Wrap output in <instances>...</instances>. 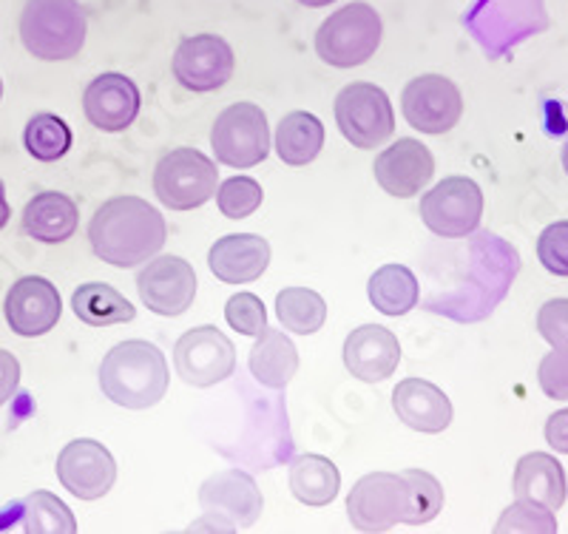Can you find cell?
<instances>
[{
  "instance_id": "obj_1",
  "label": "cell",
  "mask_w": 568,
  "mask_h": 534,
  "mask_svg": "<svg viewBox=\"0 0 568 534\" xmlns=\"http://www.w3.org/2000/svg\"><path fill=\"white\" fill-rule=\"evenodd\" d=\"M169 225L151 202L140 197H114L94 211L89 242L94 256L111 268H136L162 251Z\"/></svg>"
},
{
  "instance_id": "obj_2",
  "label": "cell",
  "mask_w": 568,
  "mask_h": 534,
  "mask_svg": "<svg viewBox=\"0 0 568 534\" xmlns=\"http://www.w3.org/2000/svg\"><path fill=\"white\" fill-rule=\"evenodd\" d=\"M169 361L162 350L142 339L116 344L100 364V390L125 410H149L169 393Z\"/></svg>"
},
{
  "instance_id": "obj_3",
  "label": "cell",
  "mask_w": 568,
  "mask_h": 534,
  "mask_svg": "<svg viewBox=\"0 0 568 534\" xmlns=\"http://www.w3.org/2000/svg\"><path fill=\"white\" fill-rule=\"evenodd\" d=\"M85 32L89 20L78 0H27L20 14V40L32 58L45 63L78 58Z\"/></svg>"
},
{
  "instance_id": "obj_4",
  "label": "cell",
  "mask_w": 568,
  "mask_h": 534,
  "mask_svg": "<svg viewBox=\"0 0 568 534\" xmlns=\"http://www.w3.org/2000/svg\"><path fill=\"white\" fill-rule=\"evenodd\" d=\"M382 34V14L364 0H355L329 14L318 27L316 52L324 63L336 69H353V66H364L378 52Z\"/></svg>"
},
{
  "instance_id": "obj_5",
  "label": "cell",
  "mask_w": 568,
  "mask_h": 534,
  "mask_svg": "<svg viewBox=\"0 0 568 534\" xmlns=\"http://www.w3.org/2000/svg\"><path fill=\"white\" fill-rule=\"evenodd\" d=\"M220 185L216 162L196 149H176L154 168L156 200L171 211H194L213 200Z\"/></svg>"
},
{
  "instance_id": "obj_6",
  "label": "cell",
  "mask_w": 568,
  "mask_h": 534,
  "mask_svg": "<svg viewBox=\"0 0 568 534\" xmlns=\"http://www.w3.org/2000/svg\"><path fill=\"white\" fill-rule=\"evenodd\" d=\"M336 125L355 149L373 151L393 137L395 111L375 83H349L336 97Z\"/></svg>"
},
{
  "instance_id": "obj_7",
  "label": "cell",
  "mask_w": 568,
  "mask_h": 534,
  "mask_svg": "<svg viewBox=\"0 0 568 534\" xmlns=\"http://www.w3.org/2000/svg\"><path fill=\"white\" fill-rule=\"evenodd\" d=\"M216 162L231 168H253L271 154V125L265 111L253 103H233L216 117L211 131Z\"/></svg>"
},
{
  "instance_id": "obj_8",
  "label": "cell",
  "mask_w": 568,
  "mask_h": 534,
  "mask_svg": "<svg viewBox=\"0 0 568 534\" xmlns=\"http://www.w3.org/2000/svg\"><path fill=\"white\" fill-rule=\"evenodd\" d=\"M420 220L444 239H464L484 220V191L469 177H446L420 197Z\"/></svg>"
},
{
  "instance_id": "obj_9",
  "label": "cell",
  "mask_w": 568,
  "mask_h": 534,
  "mask_svg": "<svg viewBox=\"0 0 568 534\" xmlns=\"http://www.w3.org/2000/svg\"><path fill=\"white\" fill-rule=\"evenodd\" d=\"M174 370L187 386H213L236 370V347L220 328L202 324L180 335L174 347Z\"/></svg>"
},
{
  "instance_id": "obj_10",
  "label": "cell",
  "mask_w": 568,
  "mask_h": 534,
  "mask_svg": "<svg viewBox=\"0 0 568 534\" xmlns=\"http://www.w3.org/2000/svg\"><path fill=\"white\" fill-rule=\"evenodd\" d=\"M347 515L358 532H387L407 515V481L400 472H369L347 495Z\"/></svg>"
},
{
  "instance_id": "obj_11",
  "label": "cell",
  "mask_w": 568,
  "mask_h": 534,
  "mask_svg": "<svg viewBox=\"0 0 568 534\" xmlns=\"http://www.w3.org/2000/svg\"><path fill=\"white\" fill-rule=\"evenodd\" d=\"M400 111L415 131L438 137L460 123L464 97L458 85L444 74H420L409 80L400 94Z\"/></svg>"
},
{
  "instance_id": "obj_12",
  "label": "cell",
  "mask_w": 568,
  "mask_h": 534,
  "mask_svg": "<svg viewBox=\"0 0 568 534\" xmlns=\"http://www.w3.org/2000/svg\"><path fill=\"white\" fill-rule=\"evenodd\" d=\"M200 506L216 528H251L262 515V492L256 481L242 470H225L207 477L200 486Z\"/></svg>"
},
{
  "instance_id": "obj_13",
  "label": "cell",
  "mask_w": 568,
  "mask_h": 534,
  "mask_svg": "<svg viewBox=\"0 0 568 534\" xmlns=\"http://www.w3.org/2000/svg\"><path fill=\"white\" fill-rule=\"evenodd\" d=\"M171 69L182 89L205 94V91H220L233 78L236 58L220 34H194L176 46Z\"/></svg>"
},
{
  "instance_id": "obj_14",
  "label": "cell",
  "mask_w": 568,
  "mask_h": 534,
  "mask_svg": "<svg viewBox=\"0 0 568 534\" xmlns=\"http://www.w3.org/2000/svg\"><path fill=\"white\" fill-rule=\"evenodd\" d=\"M136 293L151 313L165 319L182 315L196 299L194 264L182 256H151L136 273Z\"/></svg>"
},
{
  "instance_id": "obj_15",
  "label": "cell",
  "mask_w": 568,
  "mask_h": 534,
  "mask_svg": "<svg viewBox=\"0 0 568 534\" xmlns=\"http://www.w3.org/2000/svg\"><path fill=\"white\" fill-rule=\"evenodd\" d=\"M58 481L80 501H100L116 481V461L100 441L78 439L58 455Z\"/></svg>"
},
{
  "instance_id": "obj_16",
  "label": "cell",
  "mask_w": 568,
  "mask_h": 534,
  "mask_svg": "<svg viewBox=\"0 0 568 534\" xmlns=\"http://www.w3.org/2000/svg\"><path fill=\"white\" fill-rule=\"evenodd\" d=\"M7 322L12 333L23 339H38V335L52 333L63 315L60 293L49 279L23 276L9 288L7 304H3Z\"/></svg>"
},
{
  "instance_id": "obj_17",
  "label": "cell",
  "mask_w": 568,
  "mask_h": 534,
  "mask_svg": "<svg viewBox=\"0 0 568 534\" xmlns=\"http://www.w3.org/2000/svg\"><path fill=\"white\" fill-rule=\"evenodd\" d=\"M375 182L395 197V200H409L418 197L435 177V157L424 142L404 137L393 142L389 149L375 157Z\"/></svg>"
},
{
  "instance_id": "obj_18",
  "label": "cell",
  "mask_w": 568,
  "mask_h": 534,
  "mask_svg": "<svg viewBox=\"0 0 568 534\" xmlns=\"http://www.w3.org/2000/svg\"><path fill=\"white\" fill-rule=\"evenodd\" d=\"M83 111L85 120L105 134L125 131L140 114V89L134 80L116 71L100 74L85 89Z\"/></svg>"
},
{
  "instance_id": "obj_19",
  "label": "cell",
  "mask_w": 568,
  "mask_h": 534,
  "mask_svg": "<svg viewBox=\"0 0 568 534\" xmlns=\"http://www.w3.org/2000/svg\"><path fill=\"white\" fill-rule=\"evenodd\" d=\"M400 364V344L393 330L382 324L355 328L344 342V367L364 384H382L393 379Z\"/></svg>"
},
{
  "instance_id": "obj_20",
  "label": "cell",
  "mask_w": 568,
  "mask_h": 534,
  "mask_svg": "<svg viewBox=\"0 0 568 534\" xmlns=\"http://www.w3.org/2000/svg\"><path fill=\"white\" fill-rule=\"evenodd\" d=\"M271 264V242L256 233H231L213 242L207 268L225 284L256 282Z\"/></svg>"
},
{
  "instance_id": "obj_21",
  "label": "cell",
  "mask_w": 568,
  "mask_h": 534,
  "mask_svg": "<svg viewBox=\"0 0 568 534\" xmlns=\"http://www.w3.org/2000/svg\"><path fill=\"white\" fill-rule=\"evenodd\" d=\"M393 410L407 424L409 430L426 432H444L453 424V401L440 390L438 384L426 379H404L393 390Z\"/></svg>"
},
{
  "instance_id": "obj_22",
  "label": "cell",
  "mask_w": 568,
  "mask_h": 534,
  "mask_svg": "<svg viewBox=\"0 0 568 534\" xmlns=\"http://www.w3.org/2000/svg\"><path fill=\"white\" fill-rule=\"evenodd\" d=\"M515 495L520 501L540 503L546 508H560L566 503V472L549 452H529L515 466Z\"/></svg>"
},
{
  "instance_id": "obj_23",
  "label": "cell",
  "mask_w": 568,
  "mask_h": 534,
  "mask_svg": "<svg viewBox=\"0 0 568 534\" xmlns=\"http://www.w3.org/2000/svg\"><path fill=\"white\" fill-rule=\"evenodd\" d=\"M80 225V211L71 197L60 191L38 193L23 208V231L45 245H60L74 236Z\"/></svg>"
},
{
  "instance_id": "obj_24",
  "label": "cell",
  "mask_w": 568,
  "mask_h": 534,
  "mask_svg": "<svg viewBox=\"0 0 568 534\" xmlns=\"http://www.w3.org/2000/svg\"><path fill=\"white\" fill-rule=\"evenodd\" d=\"M247 364H251V373L258 384L271 386V390H284L298 370V350L282 330L265 328L256 335Z\"/></svg>"
},
{
  "instance_id": "obj_25",
  "label": "cell",
  "mask_w": 568,
  "mask_h": 534,
  "mask_svg": "<svg viewBox=\"0 0 568 534\" xmlns=\"http://www.w3.org/2000/svg\"><path fill=\"white\" fill-rule=\"evenodd\" d=\"M342 490V472L324 455H298L291 464V492L304 506H327Z\"/></svg>"
},
{
  "instance_id": "obj_26",
  "label": "cell",
  "mask_w": 568,
  "mask_h": 534,
  "mask_svg": "<svg viewBox=\"0 0 568 534\" xmlns=\"http://www.w3.org/2000/svg\"><path fill=\"white\" fill-rule=\"evenodd\" d=\"M324 149V125L311 111H293L282 117L276 129V154L284 165H311Z\"/></svg>"
},
{
  "instance_id": "obj_27",
  "label": "cell",
  "mask_w": 568,
  "mask_h": 534,
  "mask_svg": "<svg viewBox=\"0 0 568 534\" xmlns=\"http://www.w3.org/2000/svg\"><path fill=\"white\" fill-rule=\"evenodd\" d=\"M71 310L80 322L91 328H109V324L131 322L136 315L134 304L120 293L116 288L105 282H85L74 290L71 296Z\"/></svg>"
},
{
  "instance_id": "obj_28",
  "label": "cell",
  "mask_w": 568,
  "mask_h": 534,
  "mask_svg": "<svg viewBox=\"0 0 568 534\" xmlns=\"http://www.w3.org/2000/svg\"><path fill=\"white\" fill-rule=\"evenodd\" d=\"M367 293L373 308L384 315H407L420 299L418 279L407 264H382L369 276Z\"/></svg>"
},
{
  "instance_id": "obj_29",
  "label": "cell",
  "mask_w": 568,
  "mask_h": 534,
  "mask_svg": "<svg viewBox=\"0 0 568 534\" xmlns=\"http://www.w3.org/2000/svg\"><path fill=\"white\" fill-rule=\"evenodd\" d=\"M276 313L287 333L313 335L327 322V302L311 288H284L276 296Z\"/></svg>"
},
{
  "instance_id": "obj_30",
  "label": "cell",
  "mask_w": 568,
  "mask_h": 534,
  "mask_svg": "<svg viewBox=\"0 0 568 534\" xmlns=\"http://www.w3.org/2000/svg\"><path fill=\"white\" fill-rule=\"evenodd\" d=\"M400 475L407 481V515H404V523L424 526V523L435 521L440 508H444V486H440L438 477L424 470H404Z\"/></svg>"
},
{
  "instance_id": "obj_31",
  "label": "cell",
  "mask_w": 568,
  "mask_h": 534,
  "mask_svg": "<svg viewBox=\"0 0 568 534\" xmlns=\"http://www.w3.org/2000/svg\"><path fill=\"white\" fill-rule=\"evenodd\" d=\"M27 151L40 162H54L71 149V129L58 114H34L27 123Z\"/></svg>"
},
{
  "instance_id": "obj_32",
  "label": "cell",
  "mask_w": 568,
  "mask_h": 534,
  "mask_svg": "<svg viewBox=\"0 0 568 534\" xmlns=\"http://www.w3.org/2000/svg\"><path fill=\"white\" fill-rule=\"evenodd\" d=\"M20 506H23V517H27V523H23L27 532H78V523L71 517V508L63 501H58L52 492H34Z\"/></svg>"
},
{
  "instance_id": "obj_33",
  "label": "cell",
  "mask_w": 568,
  "mask_h": 534,
  "mask_svg": "<svg viewBox=\"0 0 568 534\" xmlns=\"http://www.w3.org/2000/svg\"><path fill=\"white\" fill-rule=\"evenodd\" d=\"M216 205L225 213L227 220H247L251 213L258 211L265 191L253 177H231L222 185H216Z\"/></svg>"
},
{
  "instance_id": "obj_34",
  "label": "cell",
  "mask_w": 568,
  "mask_h": 534,
  "mask_svg": "<svg viewBox=\"0 0 568 534\" xmlns=\"http://www.w3.org/2000/svg\"><path fill=\"white\" fill-rule=\"evenodd\" d=\"M495 532H557V521L551 515V508L540 506V503L520 501L517 497L515 506H509L497 521Z\"/></svg>"
},
{
  "instance_id": "obj_35",
  "label": "cell",
  "mask_w": 568,
  "mask_h": 534,
  "mask_svg": "<svg viewBox=\"0 0 568 534\" xmlns=\"http://www.w3.org/2000/svg\"><path fill=\"white\" fill-rule=\"evenodd\" d=\"M225 319L236 333L253 335V339H256V335L267 328L265 302H262L256 293H236V296L227 299Z\"/></svg>"
},
{
  "instance_id": "obj_36",
  "label": "cell",
  "mask_w": 568,
  "mask_h": 534,
  "mask_svg": "<svg viewBox=\"0 0 568 534\" xmlns=\"http://www.w3.org/2000/svg\"><path fill=\"white\" fill-rule=\"evenodd\" d=\"M537 259L551 276L568 279V222H555L537 239Z\"/></svg>"
},
{
  "instance_id": "obj_37",
  "label": "cell",
  "mask_w": 568,
  "mask_h": 534,
  "mask_svg": "<svg viewBox=\"0 0 568 534\" xmlns=\"http://www.w3.org/2000/svg\"><path fill=\"white\" fill-rule=\"evenodd\" d=\"M537 330L551 350H568V299H551L537 313Z\"/></svg>"
},
{
  "instance_id": "obj_38",
  "label": "cell",
  "mask_w": 568,
  "mask_h": 534,
  "mask_svg": "<svg viewBox=\"0 0 568 534\" xmlns=\"http://www.w3.org/2000/svg\"><path fill=\"white\" fill-rule=\"evenodd\" d=\"M540 390L555 401H568V350H551L537 370Z\"/></svg>"
},
{
  "instance_id": "obj_39",
  "label": "cell",
  "mask_w": 568,
  "mask_h": 534,
  "mask_svg": "<svg viewBox=\"0 0 568 534\" xmlns=\"http://www.w3.org/2000/svg\"><path fill=\"white\" fill-rule=\"evenodd\" d=\"M20 384V361L9 350H0V406L12 401Z\"/></svg>"
},
{
  "instance_id": "obj_40",
  "label": "cell",
  "mask_w": 568,
  "mask_h": 534,
  "mask_svg": "<svg viewBox=\"0 0 568 534\" xmlns=\"http://www.w3.org/2000/svg\"><path fill=\"white\" fill-rule=\"evenodd\" d=\"M546 441H549L551 450L568 455V406L549 415V421H546Z\"/></svg>"
},
{
  "instance_id": "obj_41",
  "label": "cell",
  "mask_w": 568,
  "mask_h": 534,
  "mask_svg": "<svg viewBox=\"0 0 568 534\" xmlns=\"http://www.w3.org/2000/svg\"><path fill=\"white\" fill-rule=\"evenodd\" d=\"M9 220H12V208H9V200H7V188H3V182H0V231L9 225Z\"/></svg>"
},
{
  "instance_id": "obj_42",
  "label": "cell",
  "mask_w": 568,
  "mask_h": 534,
  "mask_svg": "<svg viewBox=\"0 0 568 534\" xmlns=\"http://www.w3.org/2000/svg\"><path fill=\"white\" fill-rule=\"evenodd\" d=\"M296 3H302V7L307 9H322V7H329V3H336V0H296Z\"/></svg>"
},
{
  "instance_id": "obj_43",
  "label": "cell",
  "mask_w": 568,
  "mask_h": 534,
  "mask_svg": "<svg viewBox=\"0 0 568 534\" xmlns=\"http://www.w3.org/2000/svg\"><path fill=\"white\" fill-rule=\"evenodd\" d=\"M562 168H566V174H568V142H566V149H562Z\"/></svg>"
},
{
  "instance_id": "obj_44",
  "label": "cell",
  "mask_w": 568,
  "mask_h": 534,
  "mask_svg": "<svg viewBox=\"0 0 568 534\" xmlns=\"http://www.w3.org/2000/svg\"><path fill=\"white\" fill-rule=\"evenodd\" d=\"M0 94H3V83H0Z\"/></svg>"
}]
</instances>
